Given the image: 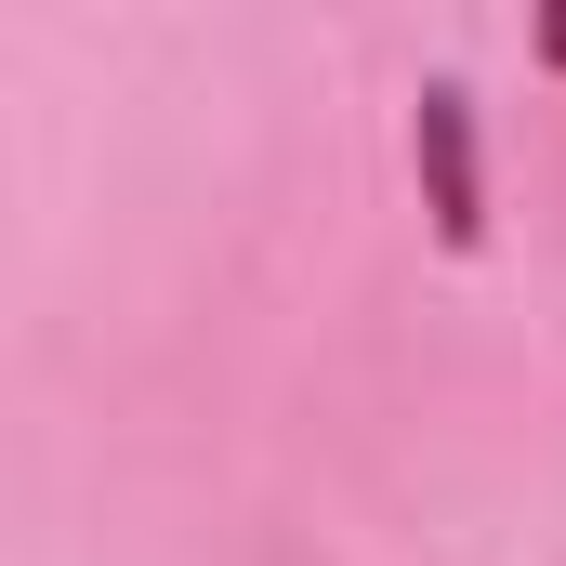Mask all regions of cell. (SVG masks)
Listing matches in <instances>:
<instances>
[{"label":"cell","mask_w":566,"mask_h":566,"mask_svg":"<svg viewBox=\"0 0 566 566\" xmlns=\"http://www.w3.org/2000/svg\"><path fill=\"white\" fill-rule=\"evenodd\" d=\"M541 66H554V80H566V13H541Z\"/></svg>","instance_id":"7a4b0ae2"},{"label":"cell","mask_w":566,"mask_h":566,"mask_svg":"<svg viewBox=\"0 0 566 566\" xmlns=\"http://www.w3.org/2000/svg\"><path fill=\"white\" fill-rule=\"evenodd\" d=\"M409 171H422L434 251H488V145H474V93H461V80H422V106H409Z\"/></svg>","instance_id":"6da1fadb"}]
</instances>
